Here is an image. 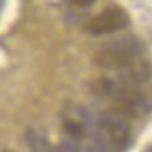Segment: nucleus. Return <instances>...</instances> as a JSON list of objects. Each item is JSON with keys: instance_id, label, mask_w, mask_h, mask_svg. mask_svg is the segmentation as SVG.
Masks as SVG:
<instances>
[{"instance_id": "nucleus-1", "label": "nucleus", "mask_w": 152, "mask_h": 152, "mask_svg": "<svg viewBox=\"0 0 152 152\" xmlns=\"http://www.w3.org/2000/svg\"><path fill=\"white\" fill-rule=\"evenodd\" d=\"M140 55H142L140 40L133 36H125L108 42L95 55V64L108 70H118L121 74L131 76L133 80L144 83L148 78V66L144 64Z\"/></svg>"}, {"instance_id": "nucleus-2", "label": "nucleus", "mask_w": 152, "mask_h": 152, "mask_svg": "<svg viewBox=\"0 0 152 152\" xmlns=\"http://www.w3.org/2000/svg\"><path fill=\"white\" fill-rule=\"evenodd\" d=\"M89 135H91V150L95 152H123L129 146L131 129L123 114L99 112L91 114Z\"/></svg>"}, {"instance_id": "nucleus-3", "label": "nucleus", "mask_w": 152, "mask_h": 152, "mask_svg": "<svg viewBox=\"0 0 152 152\" xmlns=\"http://www.w3.org/2000/svg\"><path fill=\"white\" fill-rule=\"evenodd\" d=\"M97 95L110 99L121 112L133 114V116L146 112L150 106L146 95L140 91L137 83L125 78V76H116V78L114 76H104L97 83Z\"/></svg>"}, {"instance_id": "nucleus-4", "label": "nucleus", "mask_w": 152, "mask_h": 152, "mask_svg": "<svg viewBox=\"0 0 152 152\" xmlns=\"http://www.w3.org/2000/svg\"><path fill=\"white\" fill-rule=\"evenodd\" d=\"M127 26H129V15L118 7H108L87 23V32L91 36H106V34L118 32Z\"/></svg>"}, {"instance_id": "nucleus-5", "label": "nucleus", "mask_w": 152, "mask_h": 152, "mask_svg": "<svg viewBox=\"0 0 152 152\" xmlns=\"http://www.w3.org/2000/svg\"><path fill=\"white\" fill-rule=\"evenodd\" d=\"M28 144H30V152H53L51 144L42 135H38L36 131H28Z\"/></svg>"}, {"instance_id": "nucleus-6", "label": "nucleus", "mask_w": 152, "mask_h": 152, "mask_svg": "<svg viewBox=\"0 0 152 152\" xmlns=\"http://www.w3.org/2000/svg\"><path fill=\"white\" fill-rule=\"evenodd\" d=\"M53 152H83V150H80L78 146H76V144H72L70 140H64L59 146H57V148L53 150Z\"/></svg>"}, {"instance_id": "nucleus-7", "label": "nucleus", "mask_w": 152, "mask_h": 152, "mask_svg": "<svg viewBox=\"0 0 152 152\" xmlns=\"http://www.w3.org/2000/svg\"><path fill=\"white\" fill-rule=\"evenodd\" d=\"M72 4H76V7H89V4H93L95 0H70Z\"/></svg>"}, {"instance_id": "nucleus-8", "label": "nucleus", "mask_w": 152, "mask_h": 152, "mask_svg": "<svg viewBox=\"0 0 152 152\" xmlns=\"http://www.w3.org/2000/svg\"><path fill=\"white\" fill-rule=\"evenodd\" d=\"M148 152H152V146H150V148H148Z\"/></svg>"}, {"instance_id": "nucleus-9", "label": "nucleus", "mask_w": 152, "mask_h": 152, "mask_svg": "<svg viewBox=\"0 0 152 152\" xmlns=\"http://www.w3.org/2000/svg\"><path fill=\"white\" fill-rule=\"evenodd\" d=\"M4 152H11V150H4Z\"/></svg>"}]
</instances>
